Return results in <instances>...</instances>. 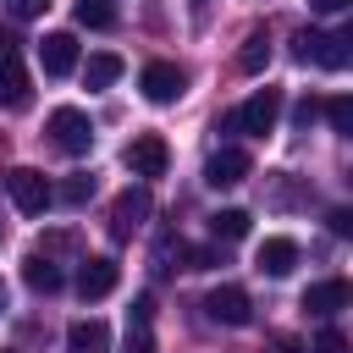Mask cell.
I'll return each mask as SVG.
<instances>
[{"label":"cell","instance_id":"cell-1","mask_svg":"<svg viewBox=\"0 0 353 353\" xmlns=\"http://www.w3.org/2000/svg\"><path fill=\"white\" fill-rule=\"evenodd\" d=\"M276 121H281V88H259V94H248L237 110L221 116V132H254V138H265Z\"/></svg>","mask_w":353,"mask_h":353},{"label":"cell","instance_id":"cell-2","mask_svg":"<svg viewBox=\"0 0 353 353\" xmlns=\"http://www.w3.org/2000/svg\"><path fill=\"white\" fill-rule=\"evenodd\" d=\"M50 138H55V149H66V154H88V149H94V121H88V110H77V105L50 110Z\"/></svg>","mask_w":353,"mask_h":353},{"label":"cell","instance_id":"cell-3","mask_svg":"<svg viewBox=\"0 0 353 353\" xmlns=\"http://www.w3.org/2000/svg\"><path fill=\"white\" fill-rule=\"evenodd\" d=\"M6 193H11V204H17L22 215H44L50 199H55V188L44 182V171H33V165H17V171L6 176Z\"/></svg>","mask_w":353,"mask_h":353},{"label":"cell","instance_id":"cell-4","mask_svg":"<svg viewBox=\"0 0 353 353\" xmlns=\"http://www.w3.org/2000/svg\"><path fill=\"white\" fill-rule=\"evenodd\" d=\"M138 88H143V99H149V105H171V99H182L188 77H182V66H176V61H149V66L138 72Z\"/></svg>","mask_w":353,"mask_h":353},{"label":"cell","instance_id":"cell-5","mask_svg":"<svg viewBox=\"0 0 353 353\" xmlns=\"http://www.w3.org/2000/svg\"><path fill=\"white\" fill-rule=\"evenodd\" d=\"M121 160H127V171H132V176H143V182H149V176H165L171 149H165V138H160V132H143V138H132V143H127V154H121Z\"/></svg>","mask_w":353,"mask_h":353},{"label":"cell","instance_id":"cell-6","mask_svg":"<svg viewBox=\"0 0 353 353\" xmlns=\"http://www.w3.org/2000/svg\"><path fill=\"white\" fill-rule=\"evenodd\" d=\"M143 215H149V188H143V182L127 188V193H116V204H110V237L127 243V237L143 226Z\"/></svg>","mask_w":353,"mask_h":353},{"label":"cell","instance_id":"cell-7","mask_svg":"<svg viewBox=\"0 0 353 353\" xmlns=\"http://www.w3.org/2000/svg\"><path fill=\"white\" fill-rule=\"evenodd\" d=\"M116 281H121V265L116 259H83V270H77V292H83V303H99V298H110L116 292Z\"/></svg>","mask_w":353,"mask_h":353},{"label":"cell","instance_id":"cell-8","mask_svg":"<svg viewBox=\"0 0 353 353\" xmlns=\"http://www.w3.org/2000/svg\"><path fill=\"white\" fill-rule=\"evenodd\" d=\"M204 314H210L215 325H248V320H254V303H248L243 287H215V292L204 298Z\"/></svg>","mask_w":353,"mask_h":353},{"label":"cell","instance_id":"cell-9","mask_svg":"<svg viewBox=\"0 0 353 353\" xmlns=\"http://www.w3.org/2000/svg\"><path fill=\"white\" fill-rule=\"evenodd\" d=\"M347 298H353V287H347L342 276H325V281L303 287V309H309V314H320V320H331L336 309H347Z\"/></svg>","mask_w":353,"mask_h":353},{"label":"cell","instance_id":"cell-10","mask_svg":"<svg viewBox=\"0 0 353 353\" xmlns=\"http://www.w3.org/2000/svg\"><path fill=\"white\" fill-rule=\"evenodd\" d=\"M39 66H44V77H66L77 66V39L72 33H44L39 39Z\"/></svg>","mask_w":353,"mask_h":353},{"label":"cell","instance_id":"cell-11","mask_svg":"<svg viewBox=\"0 0 353 353\" xmlns=\"http://www.w3.org/2000/svg\"><path fill=\"white\" fill-rule=\"evenodd\" d=\"M248 171H254V165H248L243 149H215V154L204 160V182H210V188H237Z\"/></svg>","mask_w":353,"mask_h":353},{"label":"cell","instance_id":"cell-12","mask_svg":"<svg viewBox=\"0 0 353 353\" xmlns=\"http://www.w3.org/2000/svg\"><path fill=\"white\" fill-rule=\"evenodd\" d=\"M292 265H298V243L292 237H265L259 254H254V270L259 276H292Z\"/></svg>","mask_w":353,"mask_h":353},{"label":"cell","instance_id":"cell-13","mask_svg":"<svg viewBox=\"0 0 353 353\" xmlns=\"http://www.w3.org/2000/svg\"><path fill=\"white\" fill-rule=\"evenodd\" d=\"M28 99H33V88H28V72H22L17 50H11V55H0V105L6 110H22Z\"/></svg>","mask_w":353,"mask_h":353},{"label":"cell","instance_id":"cell-14","mask_svg":"<svg viewBox=\"0 0 353 353\" xmlns=\"http://www.w3.org/2000/svg\"><path fill=\"white\" fill-rule=\"evenodd\" d=\"M314 61H320V66H331V72H342V66L353 61V28L320 33V39H314Z\"/></svg>","mask_w":353,"mask_h":353},{"label":"cell","instance_id":"cell-15","mask_svg":"<svg viewBox=\"0 0 353 353\" xmlns=\"http://www.w3.org/2000/svg\"><path fill=\"white\" fill-rule=\"evenodd\" d=\"M105 347H110V325L105 320H72L66 353H105Z\"/></svg>","mask_w":353,"mask_h":353},{"label":"cell","instance_id":"cell-16","mask_svg":"<svg viewBox=\"0 0 353 353\" xmlns=\"http://www.w3.org/2000/svg\"><path fill=\"white\" fill-rule=\"evenodd\" d=\"M22 281H28L33 292H61L66 276H61V265H55L50 254H28V259H22Z\"/></svg>","mask_w":353,"mask_h":353},{"label":"cell","instance_id":"cell-17","mask_svg":"<svg viewBox=\"0 0 353 353\" xmlns=\"http://www.w3.org/2000/svg\"><path fill=\"white\" fill-rule=\"evenodd\" d=\"M237 66H243L248 77H259V72L270 66V33H265V28H254V33L243 39V50H237Z\"/></svg>","mask_w":353,"mask_h":353},{"label":"cell","instance_id":"cell-18","mask_svg":"<svg viewBox=\"0 0 353 353\" xmlns=\"http://www.w3.org/2000/svg\"><path fill=\"white\" fill-rule=\"evenodd\" d=\"M72 17H77V28H94V33L116 28V6L110 0H72Z\"/></svg>","mask_w":353,"mask_h":353},{"label":"cell","instance_id":"cell-19","mask_svg":"<svg viewBox=\"0 0 353 353\" xmlns=\"http://www.w3.org/2000/svg\"><path fill=\"white\" fill-rule=\"evenodd\" d=\"M210 237H215V243L248 237V210H215V215H210Z\"/></svg>","mask_w":353,"mask_h":353},{"label":"cell","instance_id":"cell-20","mask_svg":"<svg viewBox=\"0 0 353 353\" xmlns=\"http://www.w3.org/2000/svg\"><path fill=\"white\" fill-rule=\"evenodd\" d=\"M116 77H121V55H110V50L105 55H88V66H83V83L88 88H110Z\"/></svg>","mask_w":353,"mask_h":353},{"label":"cell","instance_id":"cell-21","mask_svg":"<svg viewBox=\"0 0 353 353\" xmlns=\"http://www.w3.org/2000/svg\"><path fill=\"white\" fill-rule=\"evenodd\" d=\"M320 110H325V121H331L336 132H353V99H347V94H336V99H325Z\"/></svg>","mask_w":353,"mask_h":353},{"label":"cell","instance_id":"cell-22","mask_svg":"<svg viewBox=\"0 0 353 353\" xmlns=\"http://www.w3.org/2000/svg\"><path fill=\"white\" fill-rule=\"evenodd\" d=\"M55 199H61V204H88V199H94V176H83V171H77V176H66Z\"/></svg>","mask_w":353,"mask_h":353},{"label":"cell","instance_id":"cell-23","mask_svg":"<svg viewBox=\"0 0 353 353\" xmlns=\"http://www.w3.org/2000/svg\"><path fill=\"white\" fill-rule=\"evenodd\" d=\"M121 353H154V336H149V325H138V320H132V325H127V347H121Z\"/></svg>","mask_w":353,"mask_h":353},{"label":"cell","instance_id":"cell-24","mask_svg":"<svg viewBox=\"0 0 353 353\" xmlns=\"http://www.w3.org/2000/svg\"><path fill=\"white\" fill-rule=\"evenodd\" d=\"M342 347H347V336H342L336 325H325V331L314 336V353H342Z\"/></svg>","mask_w":353,"mask_h":353},{"label":"cell","instance_id":"cell-25","mask_svg":"<svg viewBox=\"0 0 353 353\" xmlns=\"http://www.w3.org/2000/svg\"><path fill=\"white\" fill-rule=\"evenodd\" d=\"M314 116H320V99H314V94H303V99H298V110H292V121L309 132V121H314Z\"/></svg>","mask_w":353,"mask_h":353},{"label":"cell","instance_id":"cell-26","mask_svg":"<svg viewBox=\"0 0 353 353\" xmlns=\"http://www.w3.org/2000/svg\"><path fill=\"white\" fill-rule=\"evenodd\" d=\"M182 259H188V270H210L215 265V248H176Z\"/></svg>","mask_w":353,"mask_h":353},{"label":"cell","instance_id":"cell-27","mask_svg":"<svg viewBox=\"0 0 353 353\" xmlns=\"http://www.w3.org/2000/svg\"><path fill=\"white\" fill-rule=\"evenodd\" d=\"M44 6H50V0H6V11H11L17 22H28V17H39Z\"/></svg>","mask_w":353,"mask_h":353},{"label":"cell","instance_id":"cell-28","mask_svg":"<svg viewBox=\"0 0 353 353\" xmlns=\"http://www.w3.org/2000/svg\"><path fill=\"white\" fill-rule=\"evenodd\" d=\"M325 221H331V232H336V237H347V232H353V210H331Z\"/></svg>","mask_w":353,"mask_h":353},{"label":"cell","instance_id":"cell-29","mask_svg":"<svg viewBox=\"0 0 353 353\" xmlns=\"http://www.w3.org/2000/svg\"><path fill=\"white\" fill-rule=\"evenodd\" d=\"M270 353H303L298 336H270Z\"/></svg>","mask_w":353,"mask_h":353},{"label":"cell","instance_id":"cell-30","mask_svg":"<svg viewBox=\"0 0 353 353\" xmlns=\"http://www.w3.org/2000/svg\"><path fill=\"white\" fill-rule=\"evenodd\" d=\"M347 0H309V11H320V17H331V11H342Z\"/></svg>","mask_w":353,"mask_h":353},{"label":"cell","instance_id":"cell-31","mask_svg":"<svg viewBox=\"0 0 353 353\" xmlns=\"http://www.w3.org/2000/svg\"><path fill=\"white\" fill-rule=\"evenodd\" d=\"M0 309H6V281H0Z\"/></svg>","mask_w":353,"mask_h":353},{"label":"cell","instance_id":"cell-32","mask_svg":"<svg viewBox=\"0 0 353 353\" xmlns=\"http://www.w3.org/2000/svg\"><path fill=\"white\" fill-rule=\"evenodd\" d=\"M0 353H17V347H0Z\"/></svg>","mask_w":353,"mask_h":353}]
</instances>
